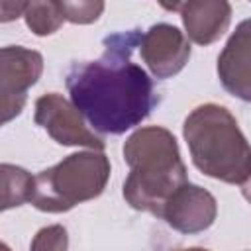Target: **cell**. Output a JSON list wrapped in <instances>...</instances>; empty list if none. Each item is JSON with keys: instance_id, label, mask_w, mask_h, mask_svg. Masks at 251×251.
<instances>
[{"instance_id": "cell-1", "label": "cell", "mask_w": 251, "mask_h": 251, "mask_svg": "<svg viewBox=\"0 0 251 251\" xmlns=\"http://www.w3.org/2000/svg\"><path fill=\"white\" fill-rule=\"evenodd\" d=\"M139 37L137 31L116 33L100 59L75 63L67 73L71 102L100 133L120 135L139 126L157 104L153 80L129 59Z\"/></svg>"}, {"instance_id": "cell-2", "label": "cell", "mask_w": 251, "mask_h": 251, "mask_svg": "<svg viewBox=\"0 0 251 251\" xmlns=\"http://www.w3.org/2000/svg\"><path fill=\"white\" fill-rule=\"evenodd\" d=\"M122 151L129 165L124 182L126 202L159 216L167 198L188 180L175 135L161 126L139 127L126 139Z\"/></svg>"}, {"instance_id": "cell-3", "label": "cell", "mask_w": 251, "mask_h": 251, "mask_svg": "<svg viewBox=\"0 0 251 251\" xmlns=\"http://www.w3.org/2000/svg\"><path fill=\"white\" fill-rule=\"evenodd\" d=\"M194 167L216 180L249 186L251 151L231 112L218 104L194 108L182 126Z\"/></svg>"}, {"instance_id": "cell-4", "label": "cell", "mask_w": 251, "mask_h": 251, "mask_svg": "<svg viewBox=\"0 0 251 251\" xmlns=\"http://www.w3.org/2000/svg\"><path fill=\"white\" fill-rule=\"evenodd\" d=\"M108 178L110 161L102 151L73 153L33 176L29 204L49 214L69 212L76 204L98 198Z\"/></svg>"}, {"instance_id": "cell-5", "label": "cell", "mask_w": 251, "mask_h": 251, "mask_svg": "<svg viewBox=\"0 0 251 251\" xmlns=\"http://www.w3.org/2000/svg\"><path fill=\"white\" fill-rule=\"evenodd\" d=\"M41 73V53L22 45L0 47V127L22 114L27 90L39 80Z\"/></svg>"}, {"instance_id": "cell-6", "label": "cell", "mask_w": 251, "mask_h": 251, "mask_svg": "<svg viewBox=\"0 0 251 251\" xmlns=\"http://www.w3.org/2000/svg\"><path fill=\"white\" fill-rule=\"evenodd\" d=\"M35 124L43 127L59 145L86 147L96 151L104 149L102 137L88 127L75 104L57 92L43 94L35 100Z\"/></svg>"}, {"instance_id": "cell-7", "label": "cell", "mask_w": 251, "mask_h": 251, "mask_svg": "<svg viewBox=\"0 0 251 251\" xmlns=\"http://www.w3.org/2000/svg\"><path fill=\"white\" fill-rule=\"evenodd\" d=\"M218 214L216 198L202 186L182 182L163 204L159 218H163L173 229L192 235L208 229Z\"/></svg>"}, {"instance_id": "cell-8", "label": "cell", "mask_w": 251, "mask_h": 251, "mask_svg": "<svg viewBox=\"0 0 251 251\" xmlns=\"http://www.w3.org/2000/svg\"><path fill=\"white\" fill-rule=\"evenodd\" d=\"M141 59L157 78L175 76L190 59L186 35L171 24H155L139 37Z\"/></svg>"}, {"instance_id": "cell-9", "label": "cell", "mask_w": 251, "mask_h": 251, "mask_svg": "<svg viewBox=\"0 0 251 251\" xmlns=\"http://www.w3.org/2000/svg\"><path fill=\"white\" fill-rule=\"evenodd\" d=\"M249 47H251V35H249V22L243 20L235 33L227 39L224 51L218 57V76L222 86L249 102L251 100V57H249Z\"/></svg>"}, {"instance_id": "cell-10", "label": "cell", "mask_w": 251, "mask_h": 251, "mask_svg": "<svg viewBox=\"0 0 251 251\" xmlns=\"http://www.w3.org/2000/svg\"><path fill=\"white\" fill-rule=\"evenodd\" d=\"M180 14L188 39L198 45L218 41L231 22V6L227 0H186Z\"/></svg>"}, {"instance_id": "cell-11", "label": "cell", "mask_w": 251, "mask_h": 251, "mask_svg": "<svg viewBox=\"0 0 251 251\" xmlns=\"http://www.w3.org/2000/svg\"><path fill=\"white\" fill-rule=\"evenodd\" d=\"M33 176L16 165H0V212L29 202Z\"/></svg>"}, {"instance_id": "cell-12", "label": "cell", "mask_w": 251, "mask_h": 251, "mask_svg": "<svg viewBox=\"0 0 251 251\" xmlns=\"http://www.w3.org/2000/svg\"><path fill=\"white\" fill-rule=\"evenodd\" d=\"M24 18L25 25L39 37L55 33L65 22L57 0H29Z\"/></svg>"}, {"instance_id": "cell-13", "label": "cell", "mask_w": 251, "mask_h": 251, "mask_svg": "<svg viewBox=\"0 0 251 251\" xmlns=\"http://www.w3.org/2000/svg\"><path fill=\"white\" fill-rule=\"evenodd\" d=\"M67 22L71 24H94L104 12V0H57Z\"/></svg>"}, {"instance_id": "cell-14", "label": "cell", "mask_w": 251, "mask_h": 251, "mask_svg": "<svg viewBox=\"0 0 251 251\" xmlns=\"http://www.w3.org/2000/svg\"><path fill=\"white\" fill-rule=\"evenodd\" d=\"M67 247H69L67 229L59 224L39 229L31 241L33 251H65Z\"/></svg>"}, {"instance_id": "cell-15", "label": "cell", "mask_w": 251, "mask_h": 251, "mask_svg": "<svg viewBox=\"0 0 251 251\" xmlns=\"http://www.w3.org/2000/svg\"><path fill=\"white\" fill-rule=\"evenodd\" d=\"M29 0H0V24H8L24 16Z\"/></svg>"}, {"instance_id": "cell-16", "label": "cell", "mask_w": 251, "mask_h": 251, "mask_svg": "<svg viewBox=\"0 0 251 251\" xmlns=\"http://www.w3.org/2000/svg\"><path fill=\"white\" fill-rule=\"evenodd\" d=\"M159 2V6L163 8V10H167V12H178L184 4H186V0H157Z\"/></svg>"}, {"instance_id": "cell-17", "label": "cell", "mask_w": 251, "mask_h": 251, "mask_svg": "<svg viewBox=\"0 0 251 251\" xmlns=\"http://www.w3.org/2000/svg\"><path fill=\"white\" fill-rule=\"evenodd\" d=\"M0 247H6V245H4V243H0Z\"/></svg>"}]
</instances>
